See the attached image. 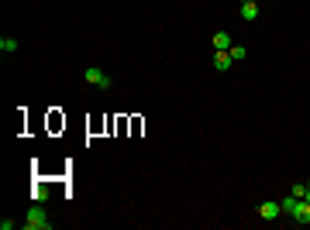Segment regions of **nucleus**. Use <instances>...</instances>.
<instances>
[{"mask_svg": "<svg viewBox=\"0 0 310 230\" xmlns=\"http://www.w3.org/2000/svg\"><path fill=\"white\" fill-rule=\"evenodd\" d=\"M293 223H300V227H307V223H310V203H307V199L296 203V210H293Z\"/></svg>", "mask_w": 310, "mask_h": 230, "instance_id": "obj_3", "label": "nucleus"}, {"mask_svg": "<svg viewBox=\"0 0 310 230\" xmlns=\"http://www.w3.org/2000/svg\"><path fill=\"white\" fill-rule=\"evenodd\" d=\"M303 199H307V203H310V186H307V196H303Z\"/></svg>", "mask_w": 310, "mask_h": 230, "instance_id": "obj_12", "label": "nucleus"}, {"mask_svg": "<svg viewBox=\"0 0 310 230\" xmlns=\"http://www.w3.org/2000/svg\"><path fill=\"white\" fill-rule=\"evenodd\" d=\"M238 14H241V21H255V18H259V4H248V0H245Z\"/></svg>", "mask_w": 310, "mask_h": 230, "instance_id": "obj_7", "label": "nucleus"}, {"mask_svg": "<svg viewBox=\"0 0 310 230\" xmlns=\"http://www.w3.org/2000/svg\"><path fill=\"white\" fill-rule=\"evenodd\" d=\"M293 196H300V199H303V196H307V182H296V186H293Z\"/></svg>", "mask_w": 310, "mask_h": 230, "instance_id": "obj_11", "label": "nucleus"}, {"mask_svg": "<svg viewBox=\"0 0 310 230\" xmlns=\"http://www.w3.org/2000/svg\"><path fill=\"white\" fill-rule=\"evenodd\" d=\"M0 52H4V55H11V52H18V38H11V35H4V38H0Z\"/></svg>", "mask_w": 310, "mask_h": 230, "instance_id": "obj_8", "label": "nucleus"}, {"mask_svg": "<svg viewBox=\"0 0 310 230\" xmlns=\"http://www.w3.org/2000/svg\"><path fill=\"white\" fill-rule=\"evenodd\" d=\"M259 216H262V220H279V216H283V206H279V203H262Z\"/></svg>", "mask_w": 310, "mask_h": 230, "instance_id": "obj_5", "label": "nucleus"}, {"mask_svg": "<svg viewBox=\"0 0 310 230\" xmlns=\"http://www.w3.org/2000/svg\"><path fill=\"white\" fill-rule=\"evenodd\" d=\"M228 52H231V58H234V62H241V58H248V48H245V45H231Z\"/></svg>", "mask_w": 310, "mask_h": 230, "instance_id": "obj_10", "label": "nucleus"}, {"mask_svg": "<svg viewBox=\"0 0 310 230\" xmlns=\"http://www.w3.org/2000/svg\"><path fill=\"white\" fill-rule=\"evenodd\" d=\"M248 4H259V0H248Z\"/></svg>", "mask_w": 310, "mask_h": 230, "instance_id": "obj_13", "label": "nucleus"}, {"mask_svg": "<svg viewBox=\"0 0 310 230\" xmlns=\"http://www.w3.org/2000/svg\"><path fill=\"white\" fill-rule=\"evenodd\" d=\"M228 48H231L228 31H217V35H214V52H228Z\"/></svg>", "mask_w": 310, "mask_h": 230, "instance_id": "obj_6", "label": "nucleus"}, {"mask_svg": "<svg viewBox=\"0 0 310 230\" xmlns=\"http://www.w3.org/2000/svg\"><path fill=\"white\" fill-rule=\"evenodd\" d=\"M296 203H300V196H286V199H283V203H279V206H283V213H286V216H293V210H296Z\"/></svg>", "mask_w": 310, "mask_h": 230, "instance_id": "obj_9", "label": "nucleus"}, {"mask_svg": "<svg viewBox=\"0 0 310 230\" xmlns=\"http://www.w3.org/2000/svg\"><path fill=\"white\" fill-rule=\"evenodd\" d=\"M83 79H86L90 86H97V90H111V76H107L104 69H97V65H90V69L83 72Z\"/></svg>", "mask_w": 310, "mask_h": 230, "instance_id": "obj_2", "label": "nucleus"}, {"mask_svg": "<svg viewBox=\"0 0 310 230\" xmlns=\"http://www.w3.org/2000/svg\"><path fill=\"white\" fill-rule=\"evenodd\" d=\"M231 65H234L231 52H214V69H217V72H228Z\"/></svg>", "mask_w": 310, "mask_h": 230, "instance_id": "obj_4", "label": "nucleus"}, {"mask_svg": "<svg viewBox=\"0 0 310 230\" xmlns=\"http://www.w3.org/2000/svg\"><path fill=\"white\" fill-rule=\"evenodd\" d=\"M21 227L24 230H52V220H48V213L41 210V206H31V210L24 213Z\"/></svg>", "mask_w": 310, "mask_h": 230, "instance_id": "obj_1", "label": "nucleus"}]
</instances>
